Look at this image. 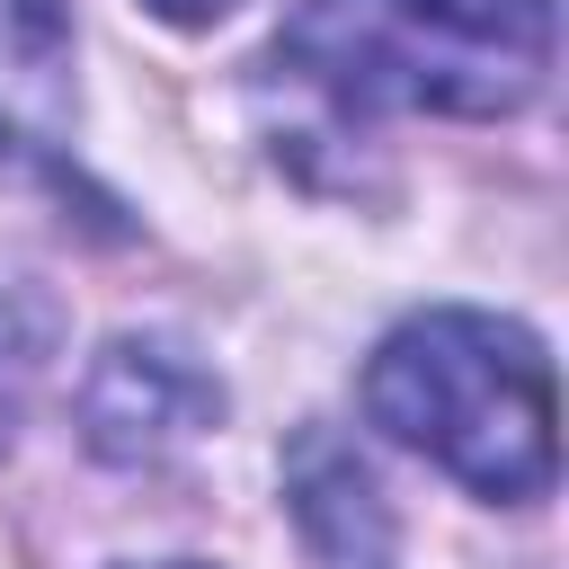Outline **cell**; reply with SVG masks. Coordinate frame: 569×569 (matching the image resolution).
<instances>
[{"label": "cell", "instance_id": "6", "mask_svg": "<svg viewBox=\"0 0 569 569\" xmlns=\"http://www.w3.org/2000/svg\"><path fill=\"white\" fill-rule=\"evenodd\" d=\"M151 18H169V27H213V18H231L240 0H142Z\"/></svg>", "mask_w": 569, "mask_h": 569}, {"label": "cell", "instance_id": "5", "mask_svg": "<svg viewBox=\"0 0 569 569\" xmlns=\"http://www.w3.org/2000/svg\"><path fill=\"white\" fill-rule=\"evenodd\" d=\"M44 338H53L44 302H27V293H0V436H9V418L27 409V391H36Z\"/></svg>", "mask_w": 569, "mask_h": 569}, {"label": "cell", "instance_id": "2", "mask_svg": "<svg viewBox=\"0 0 569 569\" xmlns=\"http://www.w3.org/2000/svg\"><path fill=\"white\" fill-rule=\"evenodd\" d=\"M365 409L382 436L427 453L480 498H542L551 489V356L533 329L498 311H418L365 365Z\"/></svg>", "mask_w": 569, "mask_h": 569}, {"label": "cell", "instance_id": "4", "mask_svg": "<svg viewBox=\"0 0 569 569\" xmlns=\"http://www.w3.org/2000/svg\"><path fill=\"white\" fill-rule=\"evenodd\" d=\"M71 116V0H0V169H44Z\"/></svg>", "mask_w": 569, "mask_h": 569}, {"label": "cell", "instance_id": "7", "mask_svg": "<svg viewBox=\"0 0 569 569\" xmlns=\"http://www.w3.org/2000/svg\"><path fill=\"white\" fill-rule=\"evenodd\" d=\"M169 569H196V560H169Z\"/></svg>", "mask_w": 569, "mask_h": 569}, {"label": "cell", "instance_id": "3", "mask_svg": "<svg viewBox=\"0 0 569 569\" xmlns=\"http://www.w3.org/2000/svg\"><path fill=\"white\" fill-rule=\"evenodd\" d=\"M222 382L178 338H116L80 382V445L116 471L178 462L196 436H213Z\"/></svg>", "mask_w": 569, "mask_h": 569}, {"label": "cell", "instance_id": "1", "mask_svg": "<svg viewBox=\"0 0 569 569\" xmlns=\"http://www.w3.org/2000/svg\"><path fill=\"white\" fill-rule=\"evenodd\" d=\"M276 71L338 116H516L551 71V0H311Z\"/></svg>", "mask_w": 569, "mask_h": 569}]
</instances>
